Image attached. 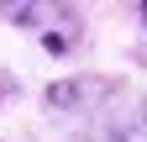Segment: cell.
I'll list each match as a JSON object with an SVG mask.
<instances>
[{"label":"cell","mask_w":147,"mask_h":142,"mask_svg":"<svg viewBox=\"0 0 147 142\" xmlns=\"http://www.w3.org/2000/svg\"><path fill=\"white\" fill-rule=\"evenodd\" d=\"M0 16L16 21L21 32H32V37L47 53H58V58L74 53V42H79V16H74L63 0H0Z\"/></svg>","instance_id":"cell-1"},{"label":"cell","mask_w":147,"mask_h":142,"mask_svg":"<svg viewBox=\"0 0 147 142\" xmlns=\"http://www.w3.org/2000/svg\"><path fill=\"white\" fill-rule=\"evenodd\" d=\"M116 90V79H100V74H79V79H58V84H47V111L53 116H89L95 105Z\"/></svg>","instance_id":"cell-2"},{"label":"cell","mask_w":147,"mask_h":142,"mask_svg":"<svg viewBox=\"0 0 147 142\" xmlns=\"http://www.w3.org/2000/svg\"><path fill=\"white\" fill-rule=\"evenodd\" d=\"M142 32H147V0H142Z\"/></svg>","instance_id":"cell-3"},{"label":"cell","mask_w":147,"mask_h":142,"mask_svg":"<svg viewBox=\"0 0 147 142\" xmlns=\"http://www.w3.org/2000/svg\"><path fill=\"white\" fill-rule=\"evenodd\" d=\"M5 90H11V84H5V79H0V95H5Z\"/></svg>","instance_id":"cell-4"}]
</instances>
